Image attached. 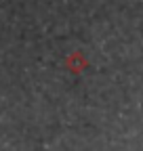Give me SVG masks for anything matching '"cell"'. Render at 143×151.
<instances>
[{"mask_svg": "<svg viewBox=\"0 0 143 151\" xmlns=\"http://www.w3.org/2000/svg\"><path fill=\"white\" fill-rule=\"evenodd\" d=\"M86 65H88V61L84 59V55H82L80 50L72 52L67 59H65V67H67L69 71H74V73H80L82 69H86Z\"/></svg>", "mask_w": 143, "mask_h": 151, "instance_id": "cell-1", "label": "cell"}]
</instances>
